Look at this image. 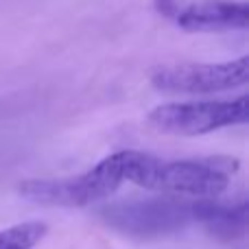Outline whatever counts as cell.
<instances>
[{"label": "cell", "instance_id": "obj_1", "mask_svg": "<svg viewBox=\"0 0 249 249\" xmlns=\"http://www.w3.org/2000/svg\"><path fill=\"white\" fill-rule=\"evenodd\" d=\"M124 181L153 190L190 199H214L230 186L238 171V160L228 155L199 160H162L142 151H123Z\"/></svg>", "mask_w": 249, "mask_h": 249}, {"label": "cell", "instance_id": "obj_2", "mask_svg": "<svg viewBox=\"0 0 249 249\" xmlns=\"http://www.w3.org/2000/svg\"><path fill=\"white\" fill-rule=\"evenodd\" d=\"M206 201L208 199L184 197L131 199V201L107 203L99 210V216L105 225L127 236L160 238L181 232L193 223L201 225Z\"/></svg>", "mask_w": 249, "mask_h": 249}, {"label": "cell", "instance_id": "obj_3", "mask_svg": "<svg viewBox=\"0 0 249 249\" xmlns=\"http://www.w3.org/2000/svg\"><path fill=\"white\" fill-rule=\"evenodd\" d=\"M124 181L123 151L103 158L81 175L57 179H26L18 186L26 201L48 208H88L109 199Z\"/></svg>", "mask_w": 249, "mask_h": 249}, {"label": "cell", "instance_id": "obj_4", "mask_svg": "<svg viewBox=\"0 0 249 249\" xmlns=\"http://www.w3.org/2000/svg\"><path fill=\"white\" fill-rule=\"evenodd\" d=\"M149 123L164 133L206 136L225 127L247 123V96L225 101H188L164 103L149 112Z\"/></svg>", "mask_w": 249, "mask_h": 249}, {"label": "cell", "instance_id": "obj_5", "mask_svg": "<svg viewBox=\"0 0 249 249\" xmlns=\"http://www.w3.org/2000/svg\"><path fill=\"white\" fill-rule=\"evenodd\" d=\"M247 77L249 59L243 55L230 61L164 66L153 72L151 83L155 90L168 94H214L243 88Z\"/></svg>", "mask_w": 249, "mask_h": 249}, {"label": "cell", "instance_id": "obj_6", "mask_svg": "<svg viewBox=\"0 0 249 249\" xmlns=\"http://www.w3.org/2000/svg\"><path fill=\"white\" fill-rule=\"evenodd\" d=\"M175 24L190 33H210V31H245L249 24L247 2L236 0H201V2L179 4L173 16Z\"/></svg>", "mask_w": 249, "mask_h": 249}, {"label": "cell", "instance_id": "obj_7", "mask_svg": "<svg viewBox=\"0 0 249 249\" xmlns=\"http://www.w3.org/2000/svg\"><path fill=\"white\" fill-rule=\"evenodd\" d=\"M201 225L212 236L223 238V241H236L247 232V203H221L208 199Z\"/></svg>", "mask_w": 249, "mask_h": 249}, {"label": "cell", "instance_id": "obj_8", "mask_svg": "<svg viewBox=\"0 0 249 249\" xmlns=\"http://www.w3.org/2000/svg\"><path fill=\"white\" fill-rule=\"evenodd\" d=\"M48 225L42 221H24L0 230V249H33L46 236Z\"/></svg>", "mask_w": 249, "mask_h": 249}, {"label": "cell", "instance_id": "obj_9", "mask_svg": "<svg viewBox=\"0 0 249 249\" xmlns=\"http://www.w3.org/2000/svg\"><path fill=\"white\" fill-rule=\"evenodd\" d=\"M179 4H181V0H155V9L166 18L175 16L177 9H179Z\"/></svg>", "mask_w": 249, "mask_h": 249}]
</instances>
